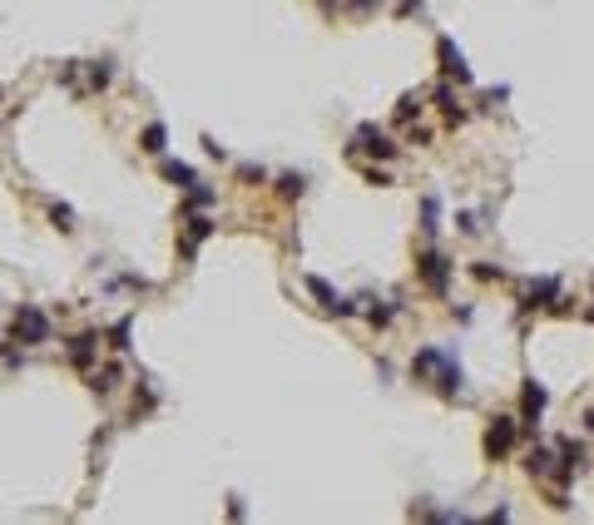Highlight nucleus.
I'll use <instances>...</instances> for the list:
<instances>
[{"mask_svg": "<svg viewBox=\"0 0 594 525\" xmlns=\"http://www.w3.org/2000/svg\"><path fill=\"white\" fill-rule=\"evenodd\" d=\"M15 337H20V342H50V318H45L40 307L25 302V307L15 312Z\"/></svg>", "mask_w": 594, "mask_h": 525, "instance_id": "nucleus-1", "label": "nucleus"}, {"mask_svg": "<svg viewBox=\"0 0 594 525\" xmlns=\"http://www.w3.org/2000/svg\"><path fill=\"white\" fill-rule=\"evenodd\" d=\"M510 436H515V427H510V422H496V427H491V436H485V451H491V456L510 451Z\"/></svg>", "mask_w": 594, "mask_h": 525, "instance_id": "nucleus-9", "label": "nucleus"}, {"mask_svg": "<svg viewBox=\"0 0 594 525\" xmlns=\"http://www.w3.org/2000/svg\"><path fill=\"white\" fill-rule=\"evenodd\" d=\"M94 352H99L94 332H84V337H75V342H70V362H75V367H89V362H94Z\"/></svg>", "mask_w": 594, "mask_h": 525, "instance_id": "nucleus-7", "label": "nucleus"}, {"mask_svg": "<svg viewBox=\"0 0 594 525\" xmlns=\"http://www.w3.org/2000/svg\"><path fill=\"white\" fill-rule=\"evenodd\" d=\"M357 144L371 149V154H382V159H392V154H396V144H392L382 129H376V124H362V129H357Z\"/></svg>", "mask_w": 594, "mask_h": 525, "instance_id": "nucleus-3", "label": "nucleus"}, {"mask_svg": "<svg viewBox=\"0 0 594 525\" xmlns=\"http://www.w3.org/2000/svg\"><path fill=\"white\" fill-rule=\"evenodd\" d=\"M416 262H421V273H426V283H431V288H436V293H446V258H441V253H421Z\"/></svg>", "mask_w": 594, "mask_h": 525, "instance_id": "nucleus-5", "label": "nucleus"}, {"mask_svg": "<svg viewBox=\"0 0 594 525\" xmlns=\"http://www.w3.org/2000/svg\"><path fill=\"white\" fill-rule=\"evenodd\" d=\"M441 70H446V75H456L461 84H470V65H466V55H461L451 40H441Z\"/></svg>", "mask_w": 594, "mask_h": 525, "instance_id": "nucleus-4", "label": "nucleus"}, {"mask_svg": "<svg viewBox=\"0 0 594 525\" xmlns=\"http://www.w3.org/2000/svg\"><path fill=\"white\" fill-rule=\"evenodd\" d=\"M307 288H312V297H317L322 307H332V312H352V302H342V297L332 293V283H322V278H307Z\"/></svg>", "mask_w": 594, "mask_h": 525, "instance_id": "nucleus-6", "label": "nucleus"}, {"mask_svg": "<svg viewBox=\"0 0 594 525\" xmlns=\"http://www.w3.org/2000/svg\"><path fill=\"white\" fill-rule=\"evenodd\" d=\"M184 223H188V228H184V248H179V253H184V258H193V253H198V243L213 233V219H203V214H188Z\"/></svg>", "mask_w": 594, "mask_h": 525, "instance_id": "nucleus-2", "label": "nucleus"}, {"mask_svg": "<svg viewBox=\"0 0 594 525\" xmlns=\"http://www.w3.org/2000/svg\"><path fill=\"white\" fill-rule=\"evenodd\" d=\"M164 139H169V129H164V124H149V129L139 134V149H149V154H164Z\"/></svg>", "mask_w": 594, "mask_h": 525, "instance_id": "nucleus-11", "label": "nucleus"}, {"mask_svg": "<svg viewBox=\"0 0 594 525\" xmlns=\"http://www.w3.org/2000/svg\"><path fill=\"white\" fill-rule=\"evenodd\" d=\"M129 332H134V323H129V318H119V323L110 327V342H114V352H129Z\"/></svg>", "mask_w": 594, "mask_h": 525, "instance_id": "nucleus-12", "label": "nucleus"}, {"mask_svg": "<svg viewBox=\"0 0 594 525\" xmlns=\"http://www.w3.org/2000/svg\"><path fill=\"white\" fill-rule=\"evenodd\" d=\"M50 219H55V223H60L65 233L75 228V214H70V208H65V203H55V208H50Z\"/></svg>", "mask_w": 594, "mask_h": 525, "instance_id": "nucleus-16", "label": "nucleus"}, {"mask_svg": "<svg viewBox=\"0 0 594 525\" xmlns=\"http://www.w3.org/2000/svg\"><path fill=\"white\" fill-rule=\"evenodd\" d=\"M278 188H283V198H297V193L307 188V179H302V174H283V179H278Z\"/></svg>", "mask_w": 594, "mask_h": 525, "instance_id": "nucleus-13", "label": "nucleus"}, {"mask_svg": "<svg viewBox=\"0 0 594 525\" xmlns=\"http://www.w3.org/2000/svg\"><path fill=\"white\" fill-rule=\"evenodd\" d=\"M89 387H94V392H114V387H119V362H104V367H94Z\"/></svg>", "mask_w": 594, "mask_h": 525, "instance_id": "nucleus-8", "label": "nucleus"}, {"mask_svg": "<svg viewBox=\"0 0 594 525\" xmlns=\"http://www.w3.org/2000/svg\"><path fill=\"white\" fill-rule=\"evenodd\" d=\"M208 203H213V188L193 184V188H188V208H208Z\"/></svg>", "mask_w": 594, "mask_h": 525, "instance_id": "nucleus-15", "label": "nucleus"}, {"mask_svg": "<svg viewBox=\"0 0 594 525\" xmlns=\"http://www.w3.org/2000/svg\"><path fill=\"white\" fill-rule=\"evenodd\" d=\"M110 84V60H94L89 65V89H104Z\"/></svg>", "mask_w": 594, "mask_h": 525, "instance_id": "nucleus-14", "label": "nucleus"}, {"mask_svg": "<svg viewBox=\"0 0 594 525\" xmlns=\"http://www.w3.org/2000/svg\"><path fill=\"white\" fill-rule=\"evenodd\" d=\"M164 179L169 184H179V188H193L198 179H193V169L188 164H179V159H164Z\"/></svg>", "mask_w": 594, "mask_h": 525, "instance_id": "nucleus-10", "label": "nucleus"}]
</instances>
